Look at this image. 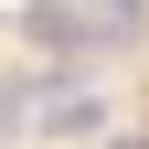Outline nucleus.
<instances>
[{
  "label": "nucleus",
  "instance_id": "nucleus-1",
  "mask_svg": "<svg viewBox=\"0 0 149 149\" xmlns=\"http://www.w3.org/2000/svg\"><path fill=\"white\" fill-rule=\"evenodd\" d=\"M32 128H43V139H107V85L96 74H43Z\"/></svg>",
  "mask_w": 149,
  "mask_h": 149
},
{
  "label": "nucleus",
  "instance_id": "nucleus-2",
  "mask_svg": "<svg viewBox=\"0 0 149 149\" xmlns=\"http://www.w3.org/2000/svg\"><path fill=\"white\" fill-rule=\"evenodd\" d=\"M11 32H22L32 53H53V64L96 53V43H85V11H74V0H22V11H11Z\"/></svg>",
  "mask_w": 149,
  "mask_h": 149
},
{
  "label": "nucleus",
  "instance_id": "nucleus-3",
  "mask_svg": "<svg viewBox=\"0 0 149 149\" xmlns=\"http://www.w3.org/2000/svg\"><path fill=\"white\" fill-rule=\"evenodd\" d=\"M74 11H85V43H107V53L149 32V0H74Z\"/></svg>",
  "mask_w": 149,
  "mask_h": 149
},
{
  "label": "nucleus",
  "instance_id": "nucleus-4",
  "mask_svg": "<svg viewBox=\"0 0 149 149\" xmlns=\"http://www.w3.org/2000/svg\"><path fill=\"white\" fill-rule=\"evenodd\" d=\"M32 107H43V74H32V64H11V74H0V139H22V128H32Z\"/></svg>",
  "mask_w": 149,
  "mask_h": 149
}]
</instances>
